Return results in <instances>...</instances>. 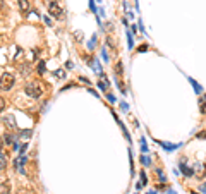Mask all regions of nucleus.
I'll list each match as a JSON object with an SVG mask.
<instances>
[{"label": "nucleus", "mask_w": 206, "mask_h": 194, "mask_svg": "<svg viewBox=\"0 0 206 194\" xmlns=\"http://www.w3.org/2000/svg\"><path fill=\"white\" fill-rule=\"evenodd\" d=\"M24 91H26V94L29 96V98H39L41 94H43V91H45V88H43V82L39 81H34V82H28L26 84V88H24Z\"/></svg>", "instance_id": "obj_1"}, {"label": "nucleus", "mask_w": 206, "mask_h": 194, "mask_svg": "<svg viewBox=\"0 0 206 194\" xmlns=\"http://www.w3.org/2000/svg\"><path fill=\"white\" fill-rule=\"evenodd\" d=\"M48 12L55 17V19H62L64 17V9L60 5L59 0H50L48 2Z\"/></svg>", "instance_id": "obj_2"}, {"label": "nucleus", "mask_w": 206, "mask_h": 194, "mask_svg": "<svg viewBox=\"0 0 206 194\" xmlns=\"http://www.w3.org/2000/svg\"><path fill=\"white\" fill-rule=\"evenodd\" d=\"M14 76L10 74V72H4L2 76H0V89H10L12 86H14Z\"/></svg>", "instance_id": "obj_3"}, {"label": "nucleus", "mask_w": 206, "mask_h": 194, "mask_svg": "<svg viewBox=\"0 0 206 194\" xmlns=\"http://www.w3.org/2000/svg\"><path fill=\"white\" fill-rule=\"evenodd\" d=\"M17 5H19L21 12H28V10H29V7H31L29 0H17Z\"/></svg>", "instance_id": "obj_4"}, {"label": "nucleus", "mask_w": 206, "mask_h": 194, "mask_svg": "<svg viewBox=\"0 0 206 194\" xmlns=\"http://www.w3.org/2000/svg\"><path fill=\"white\" fill-rule=\"evenodd\" d=\"M0 194H10V184L5 182H0Z\"/></svg>", "instance_id": "obj_5"}, {"label": "nucleus", "mask_w": 206, "mask_h": 194, "mask_svg": "<svg viewBox=\"0 0 206 194\" xmlns=\"http://www.w3.org/2000/svg\"><path fill=\"white\" fill-rule=\"evenodd\" d=\"M19 72L22 74V76H29V72H31L29 64H22V65L19 67Z\"/></svg>", "instance_id": "obj_6"}, {"label": "nucleus", "mask_w": 206, "mask_h": 194, "mask_svg": "<svg viewBox=\"0 0 206 194\" xmlns=\"http://www.w3.org/2000/svg\"><path fill=\"white\" fill-rule=\"evenodd\" d=\"M5 167H7V158H5L4 153L0 151V172H2V170H5Z\"/></svg>", "instance_id": "obj_7"}, {"label": "nucleus", "mask_w": 206, "mask_h": 194, "mask_svg": "<svg viewBox=\"0 0 206 194\" xmlns=\"http://www.w3.org/2000/svg\"><path fill=\"white\" fill-rule=\"evenodd\" d=\"M4 122H5V124L9 122L10 124V125H9L10 129H14V127H16V120H14V117H12V115H7V117L4 119Z\"/></svg>", "instance_id": "obj_8"}, {"label": "nucleus", "mask_w": 206, "mask_h": 194, "mask_svg": "<svg viewBox=\"0 0 206 194\" xmlns=\"http://www.w3.org/2000/svg\"><path fill=\"white\" fill-rule=\"evenodd\" d=\"M4 143L7 144V146H10V144L14 143V139H12V136H10V134L5 132V136H4Z\"/></svg>", "instance_id": "obj_9"}, {"label": "nucleus", "mask_w": 206, "mask_h": 194, "mask_svg": "<svg viewBox=\"0 0 206 194\" xmlns=\"http://www.w3.org/2000/svg\"><path fill=\"white\" fill-rule=\"evenodd\" d=\"M29 136H31V131H21V132H19V137H21V139H24V141H26Z\"/></svg>", "instance_id": "obj_10"}, {"label": "nucleus", "mask_w": 206, "mask_h": 194, "mask_svg": "<svg viewBox=\"0 0 206 194\" xmlns=\"http://www.w3.org/2000/svg\"><path fill=\"white\" fill-rule=\"evenodd\" d=\"M180 170H182V174H186V175H192V170H191V168H187V167H184V165L180 167Z\"/></svg>", "instance_id": "obj_11"}, {"label": "nucleus", "mask_w": 206, "mask_h": 194, "mask_svg": "<svg viewBox=\"0 0 206 194\" xmlns=\"http://www.w3.org/2000/svg\"><path fill=\"white\" fill-rule=\"evenodd\" d=\"M38 72H39V74H43V72H45V62H39V64H38Z\"/></svg>", "instance_id": "obj_12"}, {"label": "nucleus", "mask_w": 206, "mask_h": 194, "mask_svg": "<svg viewBox=\"0 0 206 194\" xmlns=\"http://www.w3.org/2000/svg\"><path fill=\"white\" fill-rule=\"evenodd\" d=\"M196 137H197V139H206V131H201V132H197Z\"/></svg>", "instance_id": "obj_13"}, {"label": "nucleus", "mask_w": 206, "mask_h": 194, "mask_svg": "<svg viewBox=\"0 0 206 194\" xmlns=\"http://www.w3.org/2000/svg\"><path fill=\"white\" fill-rule=\"evenodd\" d=\"M163 148H165V150H175L177 144H167V143H163Z\"/></svg>", "instance_id": "obj_14"}, {"label": "nucleus", "mask_w": 206, "mask_h": 194, "mask_svg": "<svg viewBox=\"0 0 206 194\" xmlns=\"http://www.w3.org/2000/svg\"><path fill=\"white\" fill-rule=\"evenodd\" d=\"M4 108H5V100L0 96V112H4Z\"/></svg>", "instance_id": "obj_15"}, {"label": "nucleus", "mask_w": 206, "mask_h": 194, "mask_svg": "<svg viewBox=\"0 0 206 194\" xmlns=\"http://www.w3.org/2000/svg\"><path fill=\"white\" fill-rule=\"evenodd\" d=\"M141 179H143V184H146V182H148V179H146V174H144V172H141Z\"/></svg>", "instance_id": "obj_16"}, {"label": "nucleus", "mask_w": 206, "mask_h": 194, "mask_svg": "<svg viewBox=\"0 0 206 194\" xmlns=\"http://www.w3.org/2000/svg\"><path fill=\"white\" fill-rule=\"evenodd\" d=\"M146 50H148L146 45H141V47H139V52H146Z\"/></svg>", "instance_id": "obj_17"}, {"label": "nucleus", "mask_w": 206, "mask_h": 194, "mask_svg": "<svg viewBox=\"0 0 206 194\" xmlns=\"http://www.w3.org/2000/svg\"><path fill=\"white\" fill-rule=\"evenodd\" d=\"M14 194H24V193H22V191H17V193H14Z\"/></svg>", "instance_id": "obj_18"}, {"label": "nucleus", "mask_w": 206, "mask_h": 194, "mask_svg": "<svg viewBox=\"0 0 206 194\" xmlns=\"http://www.w3.org/2000/svg\"><path fill=\"white\" fill-rule=\"evenodd\" d=\"M205 98H206V96H205Z\"/></svg>", "instance_id": "obj_19"}]
</instances>
